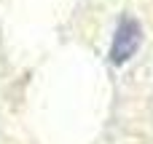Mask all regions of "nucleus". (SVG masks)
<instances>
[{
    "label": "nucleus",
    "mask_w": 153,
    "mask_h": 144,
    "mask_svg": "<svg viewBox=\"0 0 153 144\" xmlns=\"http://www.w3.org/2000/svg\"><path fill=\"white\" fill-rule=\"evenodd\" d=\"M140 43H143V24H140L134 16L124 13L121 21H118V27H116V32H113L110 64H116V67H118V64H126V61L137 53Z\"/></svg>",
    "instance_id": "obj_1"
}]
</instances>
